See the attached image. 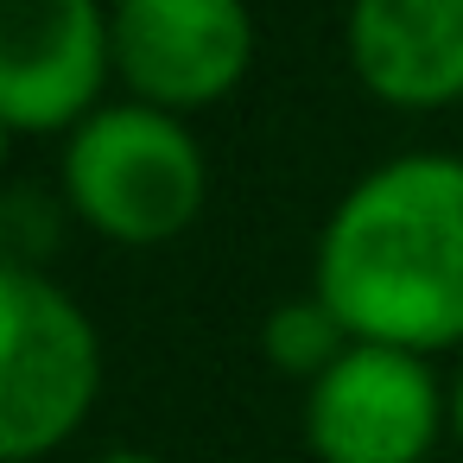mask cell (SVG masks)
<instances>
[{
    "label": "cell",
    "instance_id": "30bf717a",
    "mask_svg": "<svg viewBox=\"0 0 463 463\" xmlns=\"http://www.w3.org/2000/svg\"><path fill=\"white\" fill-rule=\"evenodd\" d=\"M450 431H457V444H463V374H457V387H450Z\"/></svg>",
    "mask_w": 463,
    "mask_h": 463
},
{
    "label": "cell",
    "instance_id": "9c48e42d",
    "mask_svg": "<svg viewBox=\"0 0 463 463\" xmlns=\"http://www.w3.org/2000/svg\"><path fill=\"white\" fill-rule=\"evenodd\" d=\"M90 463H159V457H146V450H96Z\"/></svg>",
    "mask_w": 463,
    "mask_h": 463
},
{
    "label": "cell",
    "instance_id": "8992f818",
    "mask_svg": "<svg viewBox=\"0 0 463 463\" xmlns=\"http://www.w3.org/2000/svg\"><path fill=\"white\" fill-rule=\"evenodd\" d=\"M109 71L115 33L102 0H0V121L14 134H77Z\"/></svg>",
    "mask_w": 463,
    "mask_h": 463
},
{
    "label": "cell",
    "instance_id": "3957f363",
    "mask_svg": "<svg viewBox=\"0 0 463 463\" xmlns=\"http://www.w3.org/2000/svg\"><path fill=\"white\" fill-rule=\"evenodd\" d=\"M102 387V336L90 311L45 273L0 260V457L39 463L58 450Z\"/></svg>",
    "mask_w": 463,
    "mask_h": 463
},
{
    "label": "cell",
    "instance_id": "5b68a950",
    "mask_svg": "<svg viewBox=\"0 0 463 463\" xmlns=\"http://www.w3.org/2000/svg\"><path fill=\"white\" fill-rule=\"evenodd\" d=\"M450 400L425 355L387 343H349V355L305 393V444L317 463H425Z\"/></svg>",
    "mask_w": 463,
    "mask_h": 463
},
{
    "label": "cell",
    "instance_id": "ba28073f",
    "mask_svg": "<svg viewBox=\"0 0 463 463\" xmlns=\"http://www.w3.org/2000/svg\"><path fill=\"white\" fill-rule=\"evenodd\" d=\"M349 324L311 292V298H286V305H273L267 311V324H260V349H267V362L279 368V374H298V381H317V374H330L343 355H349Z\"/></svg>",
    "mask_w": 463,
    "mask_h": 463
},
{
    "label": "cell",
    "instance_id": "52a82bcc",
    "mask_svg": "<svg viewBox=\"0 0 463 463\" xmlns=\"http://www.w3.org/2000/svg\"><path fill=\"white\" fill-rule=\"evenodd\" d=\"M349 71L406 115L463 102V0H349Z\"/></svg>",
    "mask_w": 463,
    "mask_h": 463
},
{
    "label": "cell",
    "instance_id": "277c9868",
    "mask_svg": "<svg viewBox=\"0 0 463 463\" xmlns=\"http://www.w3.org/2000/svg\"><path fill=\"white\" fill-rule=\"evenodd\" d=\"M115 71L134 102L191 115L241 90L254 64L248 0H115Z\"/></svg>",
    "mask_w": 463,
    "mask_h": 463
},
{
    "label": "cell",
    "instance_id": "6da1fadb",
    "mask_svg": "<svg viewBox=\"0 0 463 463\" xmlns=\"http://www.w3.org/2000/svg\"><path fill=\"white\" fill-rule=\"evenodd\" d=\"M311 292L355 343H463V159L406 153L355 178L317 235Z\"/></svg>",
    "mask_w": 463,
    "mask_h": 463
},
{
    "label": "cell",
    "instance_id": "7a4b0ae2",
    "mask_svg": "<svg viewBox=\"0 0 463 463\" xmlns=\"http://www.w3.org/2000/svg\"><path fill=\"white\" fill-rule=\"evenodd\" d=\"M203 191H210L203 146L178 115L146 102L96 109L64 146L71 210L121 248H159L184 235L203 210Z\"/></svg>",
    "mask_w": 463,
    "mask_h": 463
}]
</instances>
